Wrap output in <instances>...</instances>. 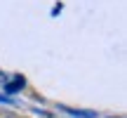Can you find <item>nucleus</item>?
Instances as JSON below:
<instances>
[{"label":"nucleus","instance_id":"1","mask_svg":"<svg viewBox=\"0 0 127 118\" xmlns=\"http://www.w3.org/2000/svg\"><path fill=\"white\" fill-rule=\"evenodd\" d=\"M21 87H24V78L17 76L12 83H7V85H5V90H7V92H17V90H21Z\"/></svg>","mask_w":127,"mask_h":118},{"label":"nucleus","instance_id":"2","mask_svg":"<svg viewBox=\"0 0 127 118\" xmlns=\"http://www.w3.org/2000/svg\"><path fill=\"white\" fill-rule=\"evenodd\" d=\"M64 111H68L73 116H82V118H94V111H75V109H64Z\"/></svg>","mask_w":127,"mask_h":118}]
</instances>
